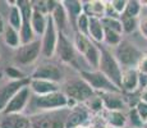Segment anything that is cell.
<instances>
[{
  "label": "cell",
  "mask_w": 147,
  "mask_h": 128,
  "mask_svg": "<svg viewBox=\"0 0 147 128\" xmlns=\"http://www.w3.org/2000/svg\"><path fill=\"white\" fill-rule=\"evenodd\" d=\"M73 44L76 46L77 53L84 58V60L94 68V70L98 69L101 59V49L96 46V42H94L90 37L83 36L81 33L76 32L74 39H73Z\"/></svg>",
  "instance_id": "1"
},
{
  "label": "cell",
  "mask_w": 147,
  "mask_h": 128,
  "mask_svg": "<svg viewBox=\"0 0 147 128\" xmlns=\"http://www.w3.org/2000/svg\"><path fill=\"white\" fill-rule=\"evenodd\" d=\"M98 70L104 73L113 83L117 87L121 90V73H123V68L114 56V54L110 53L106 49H101V59L100 65H98Z\"/></svg>",
  "instance_id": "2"
},
{
  "label": "cell",
  "mask_w": 147,
  "mask_h": 128,
  "mask_svg": "<svg viewBox=\"0 0 147 128\" xmlns=\"http://www.w3.org/2000/svg\"><path fill=\"white\" fill-rule=\"evenodd\" d=\"M81 78L84 79L90 86L94 89L96 93L105 92H121L119 87H117L107 77L101 73L98 69L96 70H81Z\"/></svg>",
  "instance_id": "3"
},
{
  "label": "cell",
  "mask_w": 147,
  "mask_h": 128,
  "mask_svg": "<svg viewBox=\"0 0 147 128\" xmlns=\"http://www.w3.org/2000/svg\"><path fill=\"white\" fill-rule=\"evenodd\" d=\"M31 99V104L42 112H55V110L65 109L68 104V98L63 91L49 93L44 96H33Z\"/></svg>",
  "instance_id": "4"
},
{
  "label": "cell",
  "mask_w": 147,
  "mask_h": 128,
  "mask_svg": "<svg viewBox=\"0 0 147 128\" xmlns=\"http://www.w3.org/2000/svg\"><path fill=\"white\" fill-rule=\"evenodd\" d=\"M114 56L119 62L123 69L125 68H136L140 62L142 53L128 40H123L114 50Z\"/></svg>",
  "instance_id": "5"
},
{
  "label": "cell",
  "mask_w": 147,
  "mask_h": 128,
  "mask_svg": "<svg viewBox=\"0 0 147 128\" xmlns=\"http://www.w3.org/2000/svg\"><path fill=\"white\" fill-rule=\"evenodd\" d=\"M63 92L67 95V98H70L76 100L78 104H86L88 100L96 95L91 86L87 83L84 79H73V81L68 82L64 86Z\"/></svg>",
  "instance_id": "6"
},
{
  "label": "cell",
  "mask_w": 147,
  "mask_h": 128,
  "mask_svg": "<svg viewBox=\"0 0 147 128\" xmlns=\"http://www.w3.org/2000/svg\"><path fill=\"white\" fill-rule=\"evenodd\" d=\"M56 55H58L59 60L64 64L72 65L73 68L77 67V50L73 44L72 40L67 36V33L59 32L58 45H56Z\"/></svg>",
  "instance_id": "7"
},
{
  "label": "cell",
  "mask_w": 147,
  "mask_h": 128,
  "mask_svg": "<svg viewBox=\"0 0 147 128\" xmlns=\"http://www.w3.org/2000/svg\"><path fill=\"white\" fill-rule=\"evenodd\" d=\"M40 56H42V44L41 40H35L27 45H22L16 50L14 60L19 65H30L35 63Z\"/></svg>",
  "instance_id": "8"
},
{
  "label": "cell",
  "mask_w": 147,
  "mask_h": 128,
  "mask_svg": "<svg viewBox=\"0 0 147 128\" xmlns=\"http://www.w3.org/2000/svg\"><path fill=\"white\" fill-rule=\"evenodd\" d=\"M58 39H59V30L54 23L51 16L47 18V26L45 33L41 37V44H42V56L46 59L53 58L56 53V45H58Z\"/></svg>",
  "instance_id": "9"
},
{
  "label": "cell",
  "mask_w": 147,
  "mask_h": 128,
  "mask_svg": "<svg viewBox=\"0 0 147 128\" xmlns=\"http://www.w3.org/2000/svg\"><path fill=\"white\" fill-rule=\"evenodd\" d=\"M32 99V92H31L30 86H24L21 91L16 93V96L9 101V104L7 105V108L4 109L3 114H23L24 109L27 108V105L31 102Z\"/></svg>",
  "instance_id": "10"
},
{
  "label": "cell",
  "mask_w": 147,
  "mask_h": 128,
  "mask_svg": "<svg viewBox=\"0 0 147 128\" xmlns=\"http://www.w3.org/2000/svg\"><path fill=\"white\" fill-rule=\"evenodd\" d=\"M30 78L45 79V81L59 83L63 79V72H61V69L58 65L54 63H42L35 68V70L31 73Z\"/></svg>",
  "instance_id": "11"
},
{
  "label": "cell",
  "mask_w": 147,
  "mask_h": 128,
  "mask_svg": "<svg viewBox=\"0 0 147 128\" xmlns=\"http://www.w3.org/2000/svg\"><path fill=\"white\" fill-rule=\"evenodd\" d=\"M27 85H30V77L23 81H9L4 86L0 87V112H4V109L9 104V101L16 96V93Z\"/></svg>",
  "instance_id": "12"
},
{
  "label": "cell",
  "mask_w": 147,
  "mask_h": 128,
  "mask_svg": "<svg viewBox=\"0 0 147 128\" xmlns=\"http://www.w3.org/2000/svg\"><path fill=\"white\" fill-rule=\"evenodd\" d=\"M30 89L33 96H44L49 95V93L60 91V86L59 83L50 81H45V79H33L30 78Z\"/></svg>",
  "instance_id": "13"
},
{
  "label": "cell",
  "mask_w": 147,
  "mask_h": 128,
  "mask_svg": "<svg viewBox=\"0 0 147 128\" xmlns=\"http://www.w3.org/2000/svg\"><path fill=\"white\" fill-rule=\"evenodd\" d=\"M90 118V112L86 106H80L70 110L65 119V128H77L84 126Z\"/></svg>",
  "instance_id": "14"
},
{
  "label": "cell",
  "mask_w": 147,
  "mask_h": 128,
  "mask_svg": "<svg viewBox=\"0 0 147 128\" xmlns=\"http://www.w3.org/2000/svg\"><path fill=\"white\" fill-rule=\"evenodd\" d=\"M140 72L137 68H125L121 73V91L134 92L140 89Z\"/></svg>",
  "instance_id": "15"
},
{
  "label": "cell",
  "mask_w": 147,
  "mask_h": 128,
  "mask_svg": "<svg viewBox=\"0 0 147 128\" xmlns=\"http://www.w3.org/2000/svg\"><path fill=\"white\" fill-rule=\"evenodd\" d=\"M102 99L104 106L107 112H123L125 108V102L121 98L120 92H105L98 93Z\"/></svg>",
  "instance_id": "16"
},
{
  "label": "cell",
  "mask_w": 147,
  "mask_h": 128,
  "mask_svg": "<svg viewBox=\"0 0 147 128\" xmlns=\"http://www.w3.org/2000/svg\"><path fill=\"white\" fill-rule=\"evenodd\" d=\"M0 128H31V118L23 114H3Z\"/></svg>",
  "instance_id": "17"
},
{
  "label": "cell",
  "mask_w": 147,
  "mask_h": 128,
  "mask_svg": "<svg viewBox=\"0 0 147 128\" xmlns=\"http://www.w3.org/2000/svg\"><path fill=\"white\" fill-rule=\"evenodd\" d=\"M63 5L67 10L69 23H72V26L76 28L78 17L83 13V1H80V0H64Z\"/></svg>",
  "instance_id": "18"
},
{
  "label": "cell",
  "mask_w": 147,
  "mask_h": 128,
  "mask_svg": "<svg viewBox=\"0 0 147 128\" xmlns=\"http://www.w3.org/2000/svg\"><path fill=\"white\" fill-rule=\"evenodd\" d=\"M83 13L91 18H100L102 19L105 17V1L101 0H88L83 1Z\"/></svg>",
  "instance_id": "19"
},
{
  "label": "cell",
  "mask_w": 147,
  "mask_h": 128,
  "mask_svg": "<svg viewBox=\"0 0 147 128\" xmlns=\"http://www.w3.org/2000/svg\"><path fill=\"white\" fill-rule=\"evenodd\" d=\"M31 128H65V122H60L55 116L42 115L31 119Z\"/></svg>",
  "instance_id": "20"
},
{
  "label": "cell",
  "mask_w": 147,
  "mask_h": 128,
  "mask_svg": "<svg viewBox=\"0 0 147 128\" xmlns=\"http://www.w3.org/2000/svg\"><path fill=\"white\" fill-rule=\"evenodd\" d=\"M54 21L55 26L58 27L59 32H64L65 33V30H67V26L69 23V18H68V14H67V10L63 5V1H59L56 8L54 9V12L50 14Z\"/></svg>",
  "instance_id": "21"
},
{
  "label": "cell",
  "mask_w": 147,
  "mask_h": 128,
  "mask_svg": "<svg viewBox=\"0 0 147 128\" xmlns=\"http://www.w3.org/2000/svg\"><path fill=\"white\" fill-rule=\"evenodd\" d=\"M3 39H4V42L8 47L10 49H19L22 46L21 42V35H19V31H17L16 28L10 27L9 24L5 26L4 32H3Z\"/></svg>",
  "instance_id": "22"
},
{
  "label": "cell",
  "mask_w": 147,
  "mask_h": 128,
  "mask_svg": "<svg viewBox=\"0 0 147 128\" xmlns=\"http://www.w3.org/2000/svg\"><path fill=\"white\" fill-rule=\"evenodd\" d=\"M105 122L109 128H125L128 123V116L123 112H107L106 110Z\"/></svg>",
  "instance_id": "23"
},
{
  "label": "cell",
  "mask_w": 147,
  "mask_h": 128,
  "mask_svg": "<svg viewBox=\"0 0 147 128\" xmlns=\"http://www.w3.org/2000/svg\"><path fill=\"white\" fill-rule=\"evenodd\" d=\"M105 37V27L100 18L91 17L90 18V39L94 42H104Z\"/></svg>",
  "instance_id": "24"
},
{
  "label": "cell",
  "mask_w": 147,
  "mask_h": 128,
  "mask_svg": "<svg viewBox=\"0 0 147 128\" xmlns=\"http://www.w3.org/2000/svg\"><path fill=\"white\" fill-rule=\"evenodd\" d=\"M47 18H49V16L33 9L31 24H32L33 32H35L36 36H41L42 37V35L45 33V30H46V26H47Z\"/></svg>",
  "instance_id": "25"
},
{
  "label": "cell",
  "mask_w": 147,
  "mask_h": 128,
  "mask_svg": "<svg viewBox=\"0 0 147 128\" xmlns=\"http://www.w3.org/2000/svg\"><path fill=\"white\" fill-rule=\"evenodd\" d=\"M22 23H23V17H22V12L19 9L18 4L9 7V12H8V24L10 27L16 28L17 31H21Z\"/></svg>",
  "instance_id": "26"
},
{
  "label": "cell",
  "mask_w": 147,
  "mask_h": 128,
  "mask_svg": "<svg viewBox=\"0 0 147 128\" xmlns=\"http://www.w3.org/2000/svg\"><path fill=\"white\" fill-rule=\"evenodd\" d=\"M76 31L81 35L90 37V17L87 14L82 13L78 17L77 23H76Z\"/></svg>",
  "instance_id": "27"
},
{
  "label": "cell",
  "mask_w": 147,
  "mask_h": 128,
  "mask_svg": "<svg viewBox=\"0 0 147 128\" xmlns=\"http://www.w3.org/2000/svg\"><path fill=\"white\" fill-rule=\"evenodd\" d=\"M84 105H86V108L88 109V112L94 113V114H98V113H101L104 109H105L102 99H101V96L98 95V93H96L94 98H92L91 100L87 101Z\"/></svg>",
  "instance_id": "28"
},
{
  "label": "cell",
  "mask_w": 147,
  "mask_h": 128,
  "mask_svg": "<svg viewBox=\"0 0 147 128\" xmlns=\"http://www.w3.org/2000/svg\"><path fill=\"white\" fill-rule=\"evenodd\" d=\"M141 8H142V4L141 1H137V0H129L127 3V8L124 10L123 16L121 17H132V18H138L141 13Z\"/></svg>",
  "instance_id": "29"
},
{
  "label": "cell",
  "mask_w": 147,
  "mask_h": 128,
  "mask_svg": "<svg viewBox=\"0 0 147 128\" xmlns=\"http://www.w3.org/2000/svg\"><path fill=\"white\" fill-rule=\"evenodd\" d=\"M3 73H4L5 77H8L10 81H23V79L28 78L21 69H18L17 67H13V65L5 67L4 70H3Z\"/></svg>",
  "instance_id": "30"
},
{
  "label": "cell",
  "mask_w": 147,
  "mask_h": 128,
  "mask_svg": "<svg viewBox=\"0 0 147 128\" xmlns=\"http://www.w3.org/2000/svg\"><path fill=\"white\" fill-rule=\"evenodd\" d=\"M104 27L107 28V30L115 31V32L123 33V24H121L120 18H110V17H104L101 19Z\"/></svg>",
  "instance_id": "31"
},
{
  "label": "cell",
  "mask_w": 147,
  "mask_h": 128,
  "mask_svg": "<svg viewBox=\"0 0 147 128\" xmlns=\"http://www.w3.org/2000/svg\"><path fill=\"white\" fill-rule=\"evenodd\" d=\"M121 41H123V39H121V33L105 28V37H104V42H105L106 45L117 47Z\"/></svg>",
  "instance_id": "32"
},
{
  "label": "cell",
  "mask_w": 147,
  "mask_h": 128,
  "mask_svg": "<svg viewBox=\"0 0 147 128\" xmlns=\"http://www.w3.org/2000/svg\"><path fill=\"white\" fill-rule=\"evenodd\" d=\"M121 24H123V32L125 33H132L138 28L140 24V19L138 18H132V17H120Z\"/></svg>",
  "instance_id": "33"
},
{
  "label": "cell",
  "mask_w": 147,
  "mask_h": 128,
  "mask_svg": "<svg viewBox=\"0 0 147 128\" xmlns=\"http://www.w3.org/2000/svg\"><path fill=\"white\" fill-rule=\"evenodd\" d=\"M128 121L131 122V127L142 128V126L145 124V123H143V121L141 119L140 114L137 113V110H136V108L131 109V112H129V118H128Z\"/></svg>",
  "instance_id": "34"
},
{
  "label": "cell",
  "mask_w": 147,
  "mask_h": 128,
  "mask_svg": "<svg viewBox=\"0 0 147 128\" xmlns=\"http://www.w3.org/2000/svg\"><path fill=\"white\" fill-rule=\"evenodd\" d=\"M134 108H136V110H137V113L140 114L141 119L143 121V123L146 124V122H147V104L140 100Z\"/></svg>",
  "instance_id": "35"
},
{
  "label": "cell",
  "mask_w": 147,
  "mask_h": 128,
  "mask_svg": "<svg viewBox=\"0 0 147 128\" xmlns=\"http://www.w3.org/2000/svg\"><path fill=\"white\" fill-rule=\"evenodd\" d=\"M127 0H111V5L113 8L115 9V12H117L119 16L121 17L124 13V10H125L127 8Z\"/></svg>",
  "instance_id": "36"
},
{
  "label": "cell",
  "mask_w": 147,
  "mask_h": 128,
  "mask_svg": "<svg viewBox=\"0 0 147 128\" xmlns=\"http://www.w3.org/2000/svg\"><path fill=\"white\" fill-rule=\"evenodd\" d=\"M136 68L140 72V74L147 76V54H142V56H141L140 62H138Z\"/></svg>",
  "instance_id": "37"
},
{
  "label": "cell",
  "mask_w": 147,
  "mask_h": 128,
  "mask_svg": "<svg viewBox=\"0 0 147 128\" xmlns=\"http://www.w3.org/2000/svg\"><path fill=\"white\" fill-rule=\"evenodd\" d=\"M138 28H140L141 33H142V36L145 39H147V16L142 17V18L140 19V24H138Z\"/></svg>",
  "instance_id": "38"
},
{
  "label": "cell",
  "mask_w": 147,
  "mask_h": 128,
  "mask_svg": "<svg viewBox=\"0 0 147 128\" xmlns=\"http://www.w3.org/2000/svg\"><path fill=\"white\" fill-rule=\"evenodd\" d=\"M141 101H143L147 104V87L142 91V93H141Z\"/></svg>",
  "instance_id": "39"
},
{
  "label": "cell",
  "mask_w": 147,
  "mask_h": 128,
  "mask_svg": "<svg viewBox=\"0 0 147 128\" xmlns=\"http://www.w3.org/2000/svg\"><path fill=\"white\" fill-rule=\"evenodd\" d=\"M4 26H3V19H1V16H0V33L4 32Z\"/></svg>",
  "instance_id": "40"
},
{
  "label": "cell",
  "mask_w": 147,
  "mask_h": 128,
  "mask_svg": "<svg viewBox=\"0 0 147 128\" xmlns=\"http://www.w3.org/2000/svg\"><path fill=\"white\" fill-rule=\"evenodd\" d=\"M1 119H3V113L0 112V122H1Z\"/></svg>",
  "instance_id": "41"
},
{
  "label": "cell",
  "mask_w": 147,
  "mask_h": 128,
  "mask_svg": "<svg viewBox=\"0 0 147 128\" xmlns=\"http://www.w3.org/2000/svg\"><path fill=\"white\" fill-rule=\"evenodd\" d=\"M129 128H137V127H129Z\"/></svg>",
  "instance_id": "42"
},
{
  "label": "cell",
  "mask_w": 147,
  "mask_h": 128,
  "mask_svg": "<svg viewBox=\"0 0 147 128\" xmlns=\"http://www.w3.org/2000/svg\"><path fill=\"white\" fill-rule=\"evenodd\" d=\"M0 55H1V51H0Z\"/></svg>",
  "instance_id": "43"
},
{
  "label": "cell",
  "mask_w": 147,
  "mask_h": 128,
  "mask_svg": "<svg viewBox=\"0 0 147 128\" xmlns=\"http://www.w3.org/2000/svg\"><path fill=\"white\" fill-rule=\"evenodd\" d=\"M146 124H147V122H146Z\"/></svg>",
  "instance_id": "44"
}]
</instances>
